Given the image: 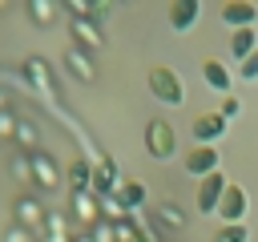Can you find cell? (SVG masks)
<instances>
[{"label":"cell","mask_w":258,"mask_h":242,"mask_svg":"<svg viewBox=\"0 0 258 242\" xmlns=\"http://www.w3.org/2000/svg\"><path fill=\"white\" fill-rule=\"evenodd\" d=\"M73 242H93V234H77V238H73Z\"/></svg>","instance_id":"obj_29"},{"label":"cell","mask_w":258,"mask_h":242,"mask_svg":"<svg viewBox=\"0 0 258 242\" xmlns=\"http://www.w3.org/2000/svg\"><path fill=\"white\" fill-rule=\"evenodd\" d=\"M246 206H250V198H246V190H242V186H234V182H230V186H226V194H222V202H218V210H214V214H218V218H222V222H226V226H238V222H242V218H246Z\"/></svg>","instance_id":"obj_4"},{"label":"cell","mask_w":258,"mask_h":242,"mask_svg":"<svg viewBox=\"0 0 258 242\" xmlns=\"http://www.w3.org/2000/svg\"><path fill=\"white\" fill-rule=\"evenodd\" d=\"M93 194H97V198H113V194H117V165H113L109 157H101V161L93 165Z\"/></svg>","instance_id":"obj_13"},{"label":"cell","mask_w":258,"mask_h":242,"mask_svg":"<svg viewBox=\"0 0 258 242\" xmlns=\"http://www.w3.org/2000/svg\"><path fill=\"white\" fill-rule=\"evenodd\" d=\"M32 238H36V234H28L24 226H8V230H4V242H32Z\"/></svg>","instance_id":"obj_27"},{"label":"cell","mask_w":258,"mask_h":242,"mask_svg":"<svg viewBox=\"0 0 258 242\" xmlns=\"http://www.w3.org/2000/svg\"><path fill=\"white\" fill-rule=\"evenodd\" d=\"M149 93L161 101V105H181L185 101V81L169 69V65H149Z\"/></svg>","instance_id":"obj_1"},{"label":"cell","mask_w":258,"mask_h":242,"mask_svg":"<svg viewBox=\"0 0 258 242\" xmlns=\"http://www.w3.org/2000/svg\"><path fill=\"white\" fill-rule=\"evenodd\" d=\"M64 69H69L77 81H85V85H93V81H97V65H93V56H89L85 48H77V44H69V48H64Z\"/></svg>","instance_id":"obj_7"},{"label":"cell","mask_w":258,"mask_h":242,"mask_svg":"<svg viewBox=\"0 0 258 242\" xmlns=\"http://www.w3.org/2000/svg\"><path fill=\"white\" fill-rule=\"evenodd\" d=\"M218 149L214 145H194L189 153H185V169L189 173H198V177H206V173H218Z\"/></svg>","instance_id":"obj_10"},{"label":"cell","mask_w":258,"mask_h":242,"mask_svg":"<svg viewBox=\"0 0 258 242\" xmlns=\"http://www.w3.org/2000/svg\"><path fill=\"white\" fill-rule=\"evenodd\" d=\"M24 77H28L44 97H52V77H48V65H44L40 56H28V60H24Z\"/></svg>","instance_id":"obj_16"},{"label":"cell","mask_w":258,"mask_h":242,"mask_svg":"<svg viewBox=\"0 0 258 242\" xmlns=\"http://www.w3.org/2000/svg\"><path fill=\"white\" fill-rule=\"evenodd\" d=\"M214 242H250V226H218L214 230Z\"/></svg>","instance_id":"obj_21"},{"label":"cell","mask_w":258,"mask_h":242,"mask_svg":"<svg viewBox=\"0 0 258 242\" xmlns=\"http://www.w3.org/2000/svg\"><path fill=\"white\" fill-rule=\"evenodd\" d=\"M113 198L121 202V210H133V206H141V202H145V186H141V182H121Z\"/></svg>","instance_id":"obj_19"},{"label":"cell","mask_w":258,"mask_h":242,"mask_svg":"<svg viewBox=\"0 0 258 242\" xmlns=\"http://www.w3.org/2000/svg\"><path fill=\"white\" fill-rule=\"evenodd\" d=\"M222 133H226V117H222V113H198V117H194V137H198V145H214Z\"/></svg>","instance_id":"obj_9"},{"label":"cell","mask_w":258,"mask_h":242,"mask_svg":"<svg viewBox=\"0 0 258 242\" xmlns=\"http://www.w3.org/2000/svg\"><path fill=\"white\" fill-rule=\"evenodd\" d=\"M16 125H20V121H16L8 109H0V137H16Z\"/></svg>","instance_id":"obj_26"},{"label":"cell","mask_w":258,"mask_h":242,"mask_svg":"<svg viewBox=\"0 0 258 242\" xmlns=\"http://www.w3.org/2000/svg\"><path fill=\"white\" fill-rule=\"evenodd\" d=\"M198 16H202V4L198 0H173L169 4V28L173 32H189L198 24Z\"/></svg>","instance_id":"obj_8"},{"label":"cell","mask_w":258,"mask_h":242,"mask_svg":"<svg viewBox=\"0 0 258 242\" xmlns=\"http://www.w3.org/2000/svg\"><path fill=\"white\" fill-rule=\"evenodd\" d=\"M226 173L218 169V173H206L202 182H198V214H214L218 210V202H222V194H226Z\"/></svg>","instance_id":"obj_6"},{"label":"cell","mask_w":258,"mask_h":242,"mask_svg":"<svg viewBox=\"0 0 258 242\" xmlns=\"http://www.w3.org/2000/svg\"><path fill=\"white\" fill-rule=\"evenodd\" d=\"M157 218H161L165 226H185V214H181L177 206H169V202H165V206H157Z\"/></svg>","instance_id":"obj_24"},{"label":"cell","mask_w":258,"mask_h":242,"mask_svg":"<svg viewBox=\"0 0 258 242\" xmlns=\"http://www.w3.org/2000/svg\"><path fill=\"white\" fill-rule=\"evenodd\" d=\"M73 28V40H77V48H85V52H97V48H105V36H101V28H97V20H73L69 24Z\"/></svg>","instance_id":"obj_12"},{"label":"cell","mask_w":258,"mask_h":242,"mask_svg":"<svg viewBox=\"0 0 258 242\" xmlns=\"http://www.w3.org/2000/svg\"><path fill=\"white\" fill-rule=\"evenodd\" d=\"M202 81H206L210 89H218V93H226V89H230V73H226V65H222V60H214V56H210V60H202Z\"/></svg>","instance_id":"obj_17"},{"label":"cell","mask_w":258,"mask_h":242,"mask_svg":"<svg viewBox=\"0 0 258 242\" xmlns=\"http://www.w3.org/2000/svg\"><path fill=\"white\" fill-rule=\"evenodd\" d=\"M12 214H16V226H24L28 234H40L44 230V206L36 202V194H20L16 198V206H12Z\"/></svg>","instance_id":"obj_5"},{"label":"cell","mask_w":258,"mask_h":242,"mask_svg":"<svg viewBox=\"0 0 258 242\" xmlns=\"http://www.w3.org/2000/svg\"><path fill=\"white\" fill-rule=\"evenodd\" d=\"M12 177L32 190V161H28V153H16V157H12Z\"/></svg>","instance_id":"obj_23"},{"label":"cell","mask_w":258,"mask_h":242,"mask_svg":"<svg viewBox=\"0 0 258 242\" xmlns=\"http://www.w3.org/2000/svg\"><path fill=\"white\" fill-rule=\"evenodd\" d=\"M64 182H69V190H73V194H93V161L77 157V161L69 165Z\"/></svg>","instance_id":"obj_15"},{"label":"cell","mask_w":258,"mask_h":242,"mask_svg":"<svg viewBox=\"0 0 258 242\" xmlns=\"http://www.w3.org/2000/svg\"><path fill=\"white\" fill-rule=\"evenodd\" d=\"M28 16H32L36 24H52V20H56V4H48V0H32V4H28Z\"/></svg>","instance_id":"obj_22"},{"label":"cell","mask_w":258,"mask_h":242,"mask_svg":"<svg viewBox=\"0 0 258 242\" xmlns=\"http://www.w3.org/2000/svg\"><path fill=\"white\" fill-rule=\"evenodd\" d=\"M238 73H242L246 81H254V77H258V48H254V52H250V56L238 65Z\"/></svg>","instance_id":"obj_25"},{"label":"cell","mask_w":258,"mask_h":242,"mask_svg":"<svg viewBox=\"0 0 258 242\" xmlns=\"http://www.w3.org/2000/svg\"><path fill=\"white\" fill-rule=\"evenodd\" d=\"M254 48H258V32H254V28H238V32L230 36V52H234V60H246Z\"/></svg>","instance_id":"obj_18"},{"label":"cell","mask_w":258,"mask_h":242,"mask_svg":"<svg viewBox=\"0 0 258 242\" xmlns=\"http://www.w3.org/2000/svg\"><path fill=\"white\" fill-rule=\"evenodd\" d=\"M12 141H16V145H24L28 153H36V141H40V133H36V125H32V121H20Z\"/></svg>","instance_id":"obj_20"},{"label":"cell","mask_w":258,"mask_h":242,"mask_svg":"<svg viewBox=\"0 0 258 242\" xmlns=\"http://www.w3.org/2000/svg\"><path fill=\"white\" fill-rule=\"evenodd\" d=\"M28 161H32V190H40V194H52L56 186H60V169H56V161L48 157V153H28Z\"/></svg>","instance_id":"obj_3"},{"label":"cell","mask_w":258,"mask_h":242,"mask_svg":"<svg viewBox=\"0 0 258 242\" xmlns=\"http://www.w3.org/2000/svg\"><path fill=\"white\" fill-rule=\"evenodd\" d=\"M230 113H238V101H234V97H226V101H222V117H230Z\"/></svg>","instance_id":"obj_28"},{"label":"cell","mask_w":258,"mask_h":242,"mask_svg":"<svg viewBox=\"0 0 258 242\" xmlns=\"http://www.w3.org/2000/svg\"><path fill=\"white\" fill-rule=\"evenodd\" d=\"M254 16H258V8H254L250 0H230V4H222V24H230L234 32H238V28H250Z\"/></svg>","instance_id":"obj_11"},{"label":"cell","mask_w":258,"mask_h":242,"mask_svg":"<svg viewBox=\"0 0 258 242\" xmlns=\"http://www.w3.org/2000/svg\"><path fill=\"white\" fill-rule=\"evenodd\" d=\"M173 145H177V133H173V125L169 121H149L145 125V149L153 153V157H169L173 153Z\"/></svg>","instance_id":"obj_2"},{"label":"cell","mask_w":258,"mask_h":242,"mask_svg":"<svg viewBox=\"0 0 258 242\" xmlns=\"http://www.w3.org/2000/svg\"><path fill=\"white\" fill-rule=\"evenodd\" d=\"M73 214H77V222L81 226H97L101 222V198L97 194H73Z\"/></svg>","instance_id":"obj_14"}]
</instances>
